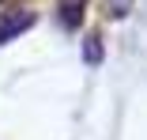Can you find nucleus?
Instances as JSON below:
<instances>
[{
    "label": "nucleus",
    "instance_id": "obj_3",
    "mask_svg": "<svg viewBox=\"0 0 147 140\" xmlns=\"http://www.w3.org/2000/svg\"><path fill=\"white\" fill-rule=\"evenodd\" d=\"M83 57H87V65H98V61H102V38H98V34H87Z\"/></svg>",
    "mask_w": 147,
    "mask_h": 140
},
{
    "label": "nucleus",
    "instance_id": "obj_1",
    "mask_svg": "<svg viewBox=\"0 0 147 140\" xmlns=\"http://www.w3.org/2000/svg\"><path fill=\"white\" fill-rule=\"evenodd\" d=\"M34 27V12L15 8V12H0V46H8L11 38H19L23 31Z\"/></svg>",
    "mask_w": 147,
    "mask_h": 140
},
{
    "label": "nucleus",
    "instance_id": "obj_4",
    "mask_svg": "<svg viewBox=\"0 0 147 140\" xmlns=\"http://www.w3.org/2000/svg\"><path fill=\"white\" fill-rule=\"evenodd\" d=\"M128 8H132V0H106V15H109V19L128 15Z\"/></svg>",
    "mask_w": 147,
    "mask_h": 140
},
{
    "label": "nucleus",
    "instance_id": "obj_2",
    "mask_svg": "<svg viewBox=\"0 0 147 140\" xmlns=\"http://www.w3.org/2000/svg\"><path fill=\"white\" fill-rule=\"evenodd\" d=\"M57 12H61V23L68 27V31H76V27L83 23V12H87V0H57Z\"/></svg>",
    "mask_w": 147,
    "mask_h": 140
}]
</instances>
